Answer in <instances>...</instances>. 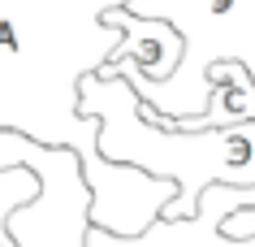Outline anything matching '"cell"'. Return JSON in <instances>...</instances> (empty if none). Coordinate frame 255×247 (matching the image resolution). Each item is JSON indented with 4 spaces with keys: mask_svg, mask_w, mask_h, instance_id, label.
<instances>
[{
    "mask_svg": "<svg viewBox=\"0 0 255 247\" xmlns=\"http://www.w3.org/2000/svg\"><path fill=\"white\" fill-rule=\"evenodd\" d=\"M130 4L134 0H0V130L78 152L91 191V230L117 239L147 234L182 195L169 178L108 161L100 152L104 122L78 113L82 78L100 74L121 48L108 13Z\"/></svg>",
    "mask_w": 255,
    "mask_h": 247,
    "instance_id": "1",
    "label": "cell"
},
{
    "mask_svg": "<svg viewBox=\"0 0 255 247\" xmlns=\"http://www.w3.org/2000/svg\"><path fill=\"white\" fill-rule=\"evenodd\" d=\"M78 113L100 117V152L117 165L147 169L177 182V200L164 221L199 217V200L212 187H255V122L229 130H156L143 122V100L117 74H91L78 87Z\"/></svg>",
    "mask_w": 255,
    "mask_h": 247,
    "instance_id": "2",
    "label": "cell"
},
{
    "mask_svg": "<svg viewBox=\"0 0 255 247\" xmlns=\"http://www.w3.org/2000/svg\"><path fill=\"white\" fill-rule=\"evenodd\" d=\"M130 13L160 17L186 39V56L169 82L143 78L134 61H113L100 74H117L138 91V100L156 109L169 122H190L203 117L212 104V65L221 61H242L255 78V0H134Z\"/></svg>",
    "mask_w": 255,
    "mask_h": 247,
    "instance_id": "3",
    "label": "cell"
},
{
    "mask_svg": "<svg viewBox=\"0 0 255 247\" xmlns=\"http://www.w3.org/2000/svg\"><path fill=\"white\" fill-rule=\"evenodd\" d=\"M35 174L43 178V195L9 217V234L22 247H87L91 230V191L82 182V161L69 148H48Z\"/></svg>",
    "mask_w": 255,
    "mask_h": 247,
    "instance_id": "4",
    "label": "cell"
},
{
    "mask_svg": "<svg viewBox=\"0 0 255 247\" xmlns=\"http://www.w3.org/2000/svg\"><path fill=\"white\" fill-rule=\"evenodd\" d=\"M108 26L121 30V48L113 52V61H134L143 69V78H151V82H169L182 69L186 39L169 22H160V17H138L130 9H113L108 13Z\"/></svg>",
    "mask_w": 255,
    "mask_h": 247,
    "instance_id": "5",
    "label": "cell"
},
{
    "mask_svg": "<svg viewBox=\"0 0 255 247\" xmlns=\"http://www.w3.org/2000/svg\"><path fill=\"white\" fill-rule=\"evenodd\" d=\"M212 82V104L203 117H190L177 130H229V126L255 122V78L242 61H221L208 74Z\"/></svg>",
    "mask_w": 255,
    "mask_h": 247,
    "instance_id": "6",
    "label": "cell"
},
{
    "mask_svg": "<svg viewBox=\"0 0 255 247\" xmlns=\"http://www.w3.org/2000/svg\"><path fill=\"white\" fill-rule=\"evenodd\" d=\"M221 234H225L229 243H251L255 239V208H238L234 217H225Z\"/></svg>",
    "mask_w": 255,
    "mask_h": 247,
    "instance_id": "7",
    "label": "cell"
}]
</instances>
